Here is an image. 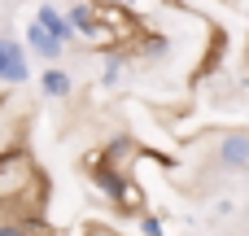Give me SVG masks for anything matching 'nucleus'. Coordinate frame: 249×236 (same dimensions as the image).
<instances>
[{"mask_svg":"<svg viewBox=\"0 0 249 236\" xmlns=\"http://www.w3.org/2000/svg\"><path fill=\"white\" fill-rule=\"evenodd\" d=\"M219 166L223 171H249V131H232L219 140Z\"/></svg>","mask_w":249,"mask_h":236,"instance_id":"nucleus-1","label":"nucleus"},{"mask_svg":"<svg viewBox=\"0 0 249 236\" xmlns=\"http://www.w3.org/2000/svg\"><path fill=\"white\" fill-rule=\"evenodd\" d=\"M26 53L13 44V39H0V83H13V88H22L26 83Z\"/></svg>","mask_w":249,"mask_h":236,"instance_id":"nucleus-2","label":"nucleus"},{"mask_svg":"<svg viewBox=\"0 0 249 236\" xmlns=\"http://www.w3.org/2000/svg\"><path fill=\"white\" fill-rule=\"evenodd\" d=\"M136 158H140V145H136L131 136H123V140H114V145L105 149V166H114L118 175H131Z\"/></svg>","mask_w":249,"mask_h":236,"instance_id":"nucleus-3","label":"nucleus"},{"mask_svg":"<svg viewBox=\"0 0 249 236\" xmlns=\"http://www.w3.org/2000/svg\"><path fill=\"white\" fill-rule=\"evenodd\" d=\"M35 26H44L53 39H61V44H70L74 39V31H70V22H66V13H57L53 4H39L35 9Z\"/></svg>","mask_w":249,"mask_h":236,"instance_id":"nucleus-4","label":"nucleus"},{"mask_svg":"<svg viewBox=\"0 0 249 236\" xmlns=\"http://www.w3.org/2000/svg\"><path fill=\"white\" fill-rule=\"evenodd\" d=\"M26 48H31V53H39L44 61H57V57L66 53V44H61V39H53V35H48L44 26H35V22L26 26Z\"/></svg>","mask_w":249,"mask_h":236,"instance_id":"nucleus-5","label":"nucleus"},{"mask_svg":"<svg viewBox=\"0 0 249 236\" xmlns=\"http://www.w3.org/2000/svg\"><path fill=\"white\" fill-rule=\"evenodd\" d=\"M39 88H44V96H53V101H66L74 83H70V74H66V70L48 66V70H44V79H39Z\"/></svg>","mask_w":249,"mask_h":236,"instance_id":"nucleus-6","label":"nucleus"},{"mask_svg":"<svg viewBox=\"0 0 249 236\" xmlns=\"http://www.w3.org/2000/svg\"><path fill=\"white\" fill-rule=\"evenodd\" d=\"M66 22H70L74 35H88V31L96 26V4H74V9L66 13Z\"/></svg>","mask_w":249,"mask_h":236,"instance_id":"nucleus-7","label":"nucleus"},{"mask_svg":"<svg viewBox=\"0 0 249 236\" xmlns=\"http://www.w3.org/2000/svg\"><path fill=\"white\" fill-rule=\"evenodd\" d=\"M118 74H123V53H118V44H114V48H105V88H114Z\"/></svg>","mask_w":249,"mask_h":236,"instance_id":"nucleus-8","label":"nucleus"},{"mask_svg":"<svg viewBox=\"0 0 249 236\" xmlns=\"http://www.w3.org/2000/svg\"><path fill=\"white\" fill-rule=\"evenodd\" d=\"M0 236H31V228H26V219L4 215V219H0Z\"/></svg>","mask_w":249,"mask_h":236,"instance_id":"nucleus-9","label":"nucleus"},{"mask_svg":"<svg viewBox=\"0 0 249 236\" xmlns=\"http://www.w3.org/2000/svg\"><path fill=\"white\" fill-rule=\"evenodd\" d=\"M140 228H144V236H166V232H162V219H158V215H144V219H140Z\"/></svg>","mask_w":249,"mask_h":236,"instance_id":"nucleus-10","label":"nucleus"},{"mask_svg":"<svg viewBox=\"0 0 249 236\" xmlns=\"http://www.w3.org/2000/svg\"><path fill=\"white\" fill-rule=\"evenodd\" d=\"M83 236H118V232H114V228H88Z\"/></svg>","mask_w":249,"mask_h":236,"instance_id":"nucleus-11","label":"nucleus"},{"mask_svg":"<svg viewBox=\"0 0 249 236\" xmlns=\"http://www.w3.org/2000/svg\"><path fill=\"white\" fill-rule=\"evenodd\" d=\"M96 4H131V0H96Z\"/></svg>","mask_w":249,"mask_h":236,"instance_id":"nucleus-12","label":"nucleus"}]
</instances>
